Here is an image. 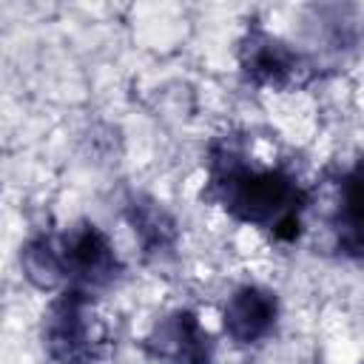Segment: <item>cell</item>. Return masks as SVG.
Here are the masks:
<instances>
[{"label":"cell","instance_id":"cell-1","mask_svg":"<svg viewBox=\"0 0 364 364\" xmlns=\"http://www.w3.org/2000/svg\"><path fill=\"white\" fill-rule=\"evenodd\" d=\"M208 196L216 199L228 216L264 230L273 242L293 245L301 236L307 193L287 171L247 162L245 151L228 136L210 145Z\"/></svg>","mask_w":364,"mask_h":364},{"label":"cell","instance_id":"cell-5","mask_svg":"<svg viewBox=\"0 0 364 364\" xmlns=\"http://www.w3.org/2000/svg\"><path fill=\"white\" fill-rule=\"evenodd\" d=\"M213 350V336L202 327L199 316L185 307L156 318L142 338V353L156 364H210Z\"/></svg>","mask_w":364,"mask_h":364},{"label":"cell","instance_id":"cell-8","mask_svg":"<svg viewBox=\"0 0 364 364\" xmlns=\"http://www.w3.org/2000/svg\"><path fill=\"white\" fill-rule=\"evenodd\" d=\"M333 233L341 256L364 262V156L338 179Z\"/></svg>","mask_w":364,"mask_h":364},{"label":"cell","instance_id":"cell-9","mask_svg":"<svg viewBox=\"0 0 364 364\" xmlns=\"http://www.w3.org/2000/svg\"><path fill=\"white\" fill-rule=\"evenodd\" d=\"M20 267L37 290H57L60 284H65L57 239L48 233H37L20 247Z\"/></svg>","mask_w":364,"mask_h":364},{"label":"cell","instance_id":"cell-2","mask_svg":"<svg viewBox=\"0 0 364 364\" xmlns=\"http://www.w3.org/2000/svg\"><path fill=\"white\" fill-rule=\"evenodd\" d=\"M105 327L85 290L63 287L43 313V347L54 364H94L105 355Z\"/></svg>","mask_w":364,"mask_h":364},{"label":"cell","instance_id":"cell-7","mask_svg":"<svg viewBox=\"0 0 364 364\" xmlns=\"http://www.w3.org/2000/svg\"><path fill=\"white\" fill-rule=\"evenodd\" d=\"M125 219L142 247L145 259H168L176 250L179 242V225L171 216V210L145 193H131L125 202Z\"/></svg>","mask_w":364,"mask_h":364},{"label":"cell","instance_id":"cell-6","mask_svg":"<svg viewBox=\"0 0 364 364\" xmlns=\"http://www.w3.org/2000/svg\"><path fill=\"white\" fill-rule=\"evenodd\" d=\"M276 321L279 296L264 284H239L222 307V327L239 347L264 341L276 330Z\"/></svg>","mask_w":364,"mask_h":364},{"label":"cell","instance_id":"cell-3","mask_svg":"<svg viewBox=\"0 0 364 364\" xmlns=\"http://www.w3.org/2000/svg\"><path fill=\"white\" fill-rule=\"evenodd\" d=\"M57 250L65 287H77L94 296L97 290L117 284L122 276V259L117 256L111 239L88 219L68 225L57 236Z\"/></svg>","mask_w":364,"mask_h":364},{"label":"cell","instance_id":"cell-4","mask_svg":"<svg viewBox=\"0 0 364 364\" xmlns=\"http://www.w3.org/2000/svg\"><path fill=\"white\" fill-rule=\"evenodd\" d=\"M239 68L247 82L276 91L301 88L316 74L310 60L299 48L264 31L262 26H250L239 40Z\"/></svg>","mask_w":364,"mask_h":364}]
</instances>
